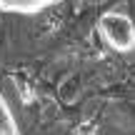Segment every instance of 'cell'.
<instances>
[{
    "instance_id": "cell-1",
    "label": "cell",
    "mask_w": 135,
    "mask_h": 135,
    "mask_svg": "<svg viewBox=\"0 0 135 135\" xmlns=\"http://www.w3.org/2000/svg\"><path fill=\"white\" fill-rule=\"evenodd\" d=\"M98 35L100 40L115 53H133L135 50V25L130 15L110 10L98 18Z\"/></svg>"
},
{
    "instance_id": "cell-2",
    "label": "cell",
    "mask_w": 135,
    "mask_h": 135,
    "mask_svg": "<svg viewBox=\"0 0 135 135\" xmlns=\"http://www.w3.org/2000/svg\"><path fill=\"white\" fill-rule=\"evenodd\" d=\"M58 3L60 0H0V10L10 15H38Z\"/></svg>"
},
{
    "instance_id": "cell-3",
    "label": "cell",
    "mask_w": 135,
    "mask_h": 135,
    "mask_svg": "<svg viewBox=\"0 0 135 135\" xmlns=\"http://www.w3.org/2000/svg\"><path fill=\"white\" fill-rule=\"evenodd\" d=\"M0 135H23L20 125H18V118H15L8 98L3 95V90H0Z\"/></svg>"
}]
</instances>
